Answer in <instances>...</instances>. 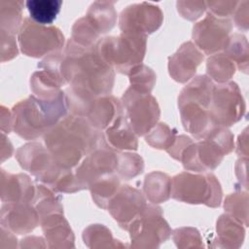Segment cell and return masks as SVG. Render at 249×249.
<instances>
[{
	"instance_id": "6da1fadb",
	"label": "cell",
	"mask_w": 249,
	"mask_h": 249,
	"mask_svg": "<svg viewBox=\"0 0 249 249\" xmlns=\"http://www.w3.org/2000/svg\"><path fill=\"white\" fill-rule=\"evenodd\" d=\"M45 146L63 168L73 169L94 150L107 145L104 133L86 118L68 114L44 134Z\"/></svg>"
},
{
	"instance_id": "7a4b0ae2",
	"label": "cell",
	"mask_w": 249,
	"mask_h": 249,
	"mask_svg": "<svg viewBox=\"0 0 249 249\" xmlns=\"http://www.w3.org/2000/svg\"><path fill=\"white\" fill-rule=\"evenodd\" d=\"M60 71L66 84L77 90L93 96L112 91L115 70L98 55L94 47H83L70 38L62 51Z\"/></svg>"
},
{
	"instance_id": "3957f363",
	"label": "cell",
	"mask_w": 249,
	"mask_h": 249,
	"mask_svg": "<svg viewBox=\"0 0 249 249\" xmlns=\"http://www.w3.org/2000/svg\"><path fill=\"white\" fill-rule=\"evenodd\" d=\"M65 91L52 99L34 94L17 103L12 109L13 130L25 140H34L50 130L68 115Z\"/></svg>"
},
{
	"instance_id": "277c9868",
	"label": "cell",
	"mask_w": 249,
	"mask_h": 249,
	"mask_svg": "<svg viewBox=\"0 0 249 249\" xmlns=\"http://www.w3.org/2000/svg\"><path fill=\"white\" fill-rule=\"evenodd\" d=\"M214 84L206 75L195 77L178 96V108L184 128L200 140L213 125L209 106Z\"/></svg>"
},
{
	"instance_id": "5b68a950",
	"label": "cell",
	"mask_w": 249,
	"mask_h": 249,
	"mask_svg": "<svg viewBox=\"0 0 249 249\" xmlns=\"http://www.w3.org/2000/svg\"><path fill=\"white\" fill-rule=\"evenodd\" d=\"M234 148L233 134L225 126H212L204 137L192 142L182 152L179 161L184 168L195 172L215 169Z\"/></svg>"
},
{
	"instance_id": "8992f818",
	"label": "cell",
	"mask_w": 249,
	"mask_h": 249,
	"mask_svg": "<svg viewBox=\"0 0 249 249\" xmlns=\"http://www.w3.org/2000/svg\"><path fill=\"white\" fill-rule=\"evenodd\" d=\"M147 36L124 33L99 39L93 46L98 55L114 70L128 75L142 64L146 53Z\"/></svg>"
},
{
	"instance_id": "52a82bcc",
	"label": "cell",
	"mask_w": 249,
	"mask_h": 249,
	"mask_svg": "<svg viewBox=\"0 0 249 249\" xmlns=\"http://www.w3.org/2000/svg\"><path fill=\"white\" fill-rule=\"evenodd\" d=\"M171 196L185 203L215 208L221 205L223 192L213 173L185 171L171 178Z\"/></svg>"
},
{
	"instance_id": "ba28073f",
	"label": "cell",
	"mask_w": 249,
	"mask_h": 249,
	"mask_svg": "<svg viewBox=\"0 0 249 249\" xmlns=\"http://www.w3.org/2000/svg\"><path fill=\"white\" fill-rule=\"evenodd\" d=\"M131 247L158 248L166 241L172 231L157 204H148L145 210L129 225Z\"/></svg>"
},
{
	"instance_id": "9c48e42d",
	"label": "cell",
	"mask_w": 249,
	"mask_h": 249,
	"mask_svg": "<svg viewBox=\"0 0 249 249\" xmlns=\"http://www.w3.org/2000/svg\"><path fill=\"white\" fill-rule=\"evenodd\" d=\"M18 39L21 53L35 58L60 52L64 46V36L57 27L39 24L30 18L23 19Z\"/></svg>"
},
{
	"instance_id": "30bf717a",
	"label": "cell",
	"mask_w": 249,
	"mask_h": 249,
	"mask_svg": "<svg viewBox=\"0 0 249 249\" xmlns=\"http://www.w3.org/2000/svg\"><path fill=\"white\" fill-rule=\"evenodd\" d=\"M121 101L127 122L137 136L146 135L158 124L160 110L157 99L151 93L129 87Z\"/></svg>"
},
{
	"instance_id": "8fae6325",
	"label": "cell",
	"mask_w": 249,
	"mask_h": 249,
	"mask_svg": "<svg viewBox=\"0 0 249 249\" xmlns=\"http://www.w3.org/2000/svg\"><path fill=\"white\" fill-rule=\"evenodd\" d=\"M246 104L238 85L234 82L214 85L209 106L213 125L231 126L241 120Z\"/></svg>"
},
{
	"instance_id": "7c38bea8",
	"label": "cell",
	"mask_w": 249,
	"mask_h": 249,
	"mask_svg": "<svg viewBox=\"0 0 249 249\" xmlns=\"http://www.w3.org/2000/svg\"><path fill=\"white\" fill-rule=\"evenodd\" d=\"M16 159L24 170L49 188H52L64 169H67L61 167L47 147L38 142H30L20 146L16 152Z\"/></svg>"
},
{
	"instance_id": "4fadbf2b",
	"label": "cell",
	"mask_w": 249,
	"mask_h": 249,
	"mask_svg": "<svg viewBox=\"0 0 249 249\" xmlns=\"http://www.w3.org/2000/svg\"><path fill=\"white\" fill-rule=\"evenodd\" d=\"M232 23L230 18H218L207 13L205 18L193 28V39L198 50L205 54H214L228 44Z\"/></svg>"
},
{
	"instance_id": "5bb4252c",
	"label": "cell",
	"mask_w": 249,
	"mask_h": 249,
	"mask_svg": "<svg viewBox=\"0 0 249 249\" xmlns=\"http://www.w3.org/2000/svg\"><path fill=\"white\" fill-rule=\"evenodd\" d=\"M163 20V14L158 5L141 2L127 6L119 17L122 32L148 36L158 30Z\"/></svg>"
},
{
	"instance_id": "9a60e30c",
	"label": "cell",
	"mask_w": 249,
	"mask_h": 249,
	"mask_svg": "<svg viewBox=\"0 0 249 249\" xmlns=\"http://www.w3.org/2000/svg\"><path fill=\"white\" fill-rule=\"evenodd\" d=\"M117 154L118 152L105 145L83 159L82 162L75 169L76 178L83 190L89 189L99 178L116 172Z\"/></svg>"
},
{
	"instance_id": "2e32d148",
	"label": "cell",
	"mask_w": 249,
	"mask_h": 249,
	"mask_svg": "<svg viewBox=\"0 0 249 249\" xmlns=\"http://www.w3.org/2000/svg\"><path fill=\"white\" fill-rule=\"evenodd\" d=\"M147 205L146 198L139 190L129 185H121L109 202L107 210L119 226L127 231L129 225L145 210Z\"/></svg>"
},
{
	"instance_id": "e0dca14e",
	"label": "cell",
	"mask_w": 249,
	"mask_h": 249,
	"mask_svg": "<svg viewBox=\"0 0 249 249\" xmlns=\"http://www.w3.org/2000/svg\"><path fill=\"white\" fill-rule=\"evenodd\" d=\"M39 224L40 217L32 203L6 202L1 207V227L14 233H28Z\"/></svg>"
},
{
	"instance_id": "ac0fdd59",
	"label": "cell",
	"mask_w": 249,
	"mask_h": 249,
	"mask_svg": "<svg viewBox=\"0 0 249 249\" xmlns=\"http://www.w3.org/2000/svg\"><path fill=\"white\" fill-rule=\"evenodd\" d=\"M203 58L204 54L193 42H185L168 57L169 75L178 83H186L195 76Z\"/></svg>"
},
{
	"instance_id": "d6986e66",
	"label": "cell",
	"mask_w": 249,
	"mask_h": 249,
	"mask_svg": "<svg viewBox=\"0 0 249 249\" xmlns=\"http://www.w3.org/2000/svg\"><path fill=\"white\" fill-rule=\"evenodd\" d=\"M124 113L122 101L111 94H107L93 98L84 118L93 127L102 131L109 127Z\"/></svg>"
},
{
	"instance_id": "ffe728a7",
	"label": "cell",
	"mask_w": 249,
	"mask_h": 249,
	"mask_svg": "<svg viewBox=\"0 0 249 249\" xmlns=\"http://www.w3.org/2000/svg\"><path fill=\"white\" fill-rule=\"evenodd\" d=\"M1 200L3 202L32 203L36 194V186L29 176L23 173L12 174L1 169Z\"/></svg>"
},
{
	"instance_id": "44dd1931",
	"label": "cell",
	"mask_w": 249,
	"mask_h": 249,
	"mask_svg": "<svg viewBox=\"0 0 249 249\" xmlns=\"http://www.w3.org/2000/svg\"><path fill=\"white\" fill-rule=\"evenodd\" d=\"M40 225L48 247L59 249L75 247L74 233L63 213H54L44 217L41 219Z\"/></svg>"
},
{
	"instance_id": "7402d4cb",
	"label": "cell",
	"mask_w": 249,
	"mask_h": 249,
	"mask_svg": "<svg viewBox=\"0 0 249 249\" xmlns=\"http://www.w3.org/2000/svg\"><path fill=\"white\" fill-rule=\"evenodd\" d=\"M104 137L107 145L116 152L135 151L138 148L137 135L130 127L124 113L104 130Z\"/></svg>"
},
{
	"instance_id": "603a6c76",
	"label": "cell",
	"mask_w": 249,
	"mask_h": 249,
	"mask_svg": "<svg viewBox=\"0 0 249 249\" xmlns=\"http://www.w3.org/2000/svg\"><path fill=\"white\" fill-rule=\"evenodd\" d=\"M218 246L223 248H239L243 243L245 230L238 220L229 214H223L216 223Z\"/></svg>"
},
{
	"instance_id": "cb8c5ba5",
	"label": "cell",
	"mask_w": 249,
	"mask_h": 249,
	"mask_svg": "<svg viewBox=\"0 0 249 249\" xmlns=\"http://www.w3.org/2000/svg\"><path fill=\"white\" fill-rule=\"evenodd\" d=\"M113 1H95L87 14L86 18L101 36L109 32L117 22V12Z\"/></svg>"
},
{
	"instance_id": "d4e9b609",
	"label": "cell",
	"mask_w": 249,
	"mask_h": 249,
	"mask_svg": "<svg viewBox=\"0 0 249 249\" xmlns=\"http://www.w3.org/2000/svg\"><path fill=\"white\" fill-rule=\"evenodd\" d=\"M143 191L151 203L164 202L171 196V178L161 171H153L146 175Z\"/></svg>"
},
{
	"instance_id": "484cf974",
	"label": "cell",
	"mask_w": 249,
	"mask_h": 249,
	"mask_svg": "<svg viewBox=\"0 0 249 249\" xmlns=\"http://www.w3.org/2000/svg\"><path fill=\"white\" fill-rule=\"evenodd\" d=\"M121 187V178L116 172L105 175L93 182L89 190L94 203L102 208L107 209V206Z\"/></svg>"
},
{
	"instance_id": "4316f807",
	"label": "cell",
	"mask_w": 249,
	"mask_h": 249,
	"mask_svg": "<svg viewBox=\"0 0 249 249\" xmlns=\"http://www.w3.org/2000/svg\"><path fill=\"white\" fill-rule=\"evenodd\" d=\"M61 6V0H28L25 2L30 18L43 25H50L54 21Z\"/></svg>"
},
{
	"instance_id": "83f0119b",
	"label": "cell",
	"mask_w": 249,
	"mask_h": 249,
	"mask_svg": "<svg viewBox=\"0 0 249 249\" xmlns=\"http://www.w3.org/2000/svg\"><path fill=\"white\" fill-rule=\"evenodd\" d=\"M32 204L35 206L39 214L40 221L48 215L63 213L61 196H57L56 192L46 185L36 186V194Z\"/></svg>"
},
{
	"instance_id": "f1b7e54d",
	"label": "cell",
	"mask_w": 249,
	"mask_h": 249,
	"mask_svg": "<svg viewBox=\"0 0 249 249\" xmlns=\"http://www.w3.org/2000/svg\"><path fill=\"white\" fill-rule=\"evenodd\" d=\"M83 240L89 248H119L125 247L120 240L113 237L111 231L100 224L89 226L83 231Z\"/></svg>"
},
{
	"instance_id": "f546056e",
	"label": "cell",
	"mask_w": 249,
	"mask_h": 249,
	"mask_svg": "<svg viewBox=\"0 0 249 249\" xmlns=\"http://www.w3.org/2000/svg\"><path fill=\"white\" fill-rule=\"evenodd\" d=\"M235 70L234 62L224 53L211 54L206 62V76L219 84L229 82L234 75Z\"/></svg>"
},
{
	"instance_id": "4dcf8cb0",
	"label": "cell",
	"mask_w": 249,
	"mask_h": 249,
	"mask_svg": "<svg viewBox=\"0 0 249 249\" xmlns=\"http://www.w3.org/2000/svg\"><path fill=\"white\" fill-rule=\"evenodd\" d=\"M25 3L21 1L0 2V24L1 30L15 35L18 33L23 19L22 7Z\"/></svg>"
},
{
	"instance_id": "1f68e13d",
	"label": "cell",
	"mask_w": 249,
	"mask_h": 249,
	"mask_svg": "<svg viewBox=\"0 0 249 249\" xmlns=\"http://www.w3.org/2000/svg\"><path fill=\"white\" fill-rule=\"evenodd\" d=\"M224 53L234 62L238 70L247 73L249 50L245 36L238 33L231 35L228 44L224 49Z\"/></svg>"
},
{
	"instance_id": "d6a6232c",
	"label": "cell",
	"mask_w": 249,
	"mask_h": 249,
	"mask_svg": "<svg viewBox=\"0 0 249 249\" xmlns=\"http://www.w3.org/2000/svg\"><path fill=\"white\" fill-rule=\"evenodd\" d=\"M118 162L116 173L123 180H129L144 170L143 159L134 153L118 152Z\"/></svg>"
},
{
	"instance_id": "836d02e7",
	"label": "cell",
	"mask_w": 249,
	"mask_h": 249,
	"mask_svg": "<svg viewBox=\"0 0 249 249\" xmlns=\"http://www.w3.org/2000/svg\"><path fill=\"white\" fill-rule=\"evenodd\" d=\"M176 136L175 129L170 128L164 123H158L146 134L145 140L151 147L166 151L172 146Z\"/></svg>"
},
{
	"instance_id": "e575fe53",
	"label": "cell",
	"mask_w": 249,
	"mask_h": 249,
	"mask_svg": "<svg viewBox=\"0 0 249 249\" xmlns=\"http://www.w3.org/2000/svg\"><path fill=\"white\" fill-rule=\"evenodd\" d=\"M224 208L227 214L232 216L245 227L248 226V194L238 192L229 195L225 198Z\"/></svg>"
},
{
	"instance_id": "d590c367",
	"label": "cell",
	"mask_w": 249,
	"mask_h": 249,
	"mask_svg": "<svg viewBox=\"0 0 249 249\" xmlns=\"http://www.w3.org/2000/svg\"><path fill=\"white\" fill-rule=\"evenodd\" d=\"M130 87L139 91L151 93L156 84V73L143 63L134 67L128 74Z\"/></svg>"
},
{
	"instance_id": "8d00e7d4",
	"label": "cell",
	"mask_w": 249,
	"mask_h": 249,
	"mask_svg": "<svg viewBox=\"0 0 249 249\" xmlns=\"http://www.w3.org/2000/svg\"><path fill=\"white\" fill-rule=\"evenodd\" d=\"M172 238L178 248H200L202 238L196 228L184 227L172 231Z\"/></svg>"
},
{
	"instance_id": "74e56055",
	"label": "cell",
	"mask_w": 249,
	"mask_h": 249,
	"mask_svg": "<svg viewBox=\"0 0 249 249\" xmlns=\"http://www.w3.org/2000/svg\"><path fill=\"white\" fill-rule=\"evenodd\" d=\"M177 11L180 16L188 20H196L207 10L204 1H178Z\"/></svg>"
},
{
	"instance_id": "f35d334b",
	"label": "cell",
	"mask_w": 249,
	"mask_h": 249,
	"mask_svg": "<svg viewBox=\"0 0 249 249\" xmlns=\"http://www.w3.org/2000/svg\"><path fill=\"white\" fill-rule=\"evenodd\" d=\"M238 1H207L206 8L212 15L222 18H229L233 15Z\"/></svg>"
},
{
	"instance_id": "ab89813d",
	"label": "cell",
	"mask_w": 249,
	"mask_h": 249,
	"mask_svg": "<svg viewBox=\"0 0 249 249\" xmlns=\"http://www.w3.org/2000/svg\"><path fill=\"white\" fill-rule=\"evenodd\" d=\"M18 53L15 35L1 30V61L13 59L18 55Z\"/></svg>"
},
{
	"instance_id": "60d3db41",
	"label": "cell",
	"mask_w": 249,
	"mask_h": 249,
	"mask_svg": "<svg viewBox=\"0 0 249 249\" xmlns=\"http://www.w3.org/2000/svg\"><path fill=\"white\" fill-rule=\"evenodd\" d=\"M249 1L238 2L233 13V20L235 26L242 31L248 30L249 24Z\"/></svg>"
},
{
	"instance_id": "b9f144b4",
	"label": "cell",
	"mask_w": 249,
	"mask_h": 249,
	"mask_svg": "<svg viewBox=\"0 0 249 249\" xmlns=\"http://www.w3.org/2000/svg\"><path fill=\"white\" fill-rule=\"evenodd\" d=\"M192 142H194L192 140L191 137L187 136V135H184V134H181V135H178L176 136L175 138V141L174 143L172 144V146L170 148H168L166 150V152L170 155L171 158L179 160L180 159V156L182 154V152L185 150V148L190 145Z\"/></svg>"
},
{
	"instance_id": "7bdbcfd3",
	"label": "cell",
	"mask_w": 249,
	"mask_h": 249,
	"mask_svg": "<svg viewBox=\"0 0 249 249\" xmlns=\"http://www.w3.org/2000/svg\"><path fill=\"white\" fill-rule=\"evenodd\" d=\"M236 153L241 158H248V132L247 128L243 130V132L238 136L237 145H236Z\"/></svg>"
},
{
	"instance_id": "ee69618b",
	"label": "cell",
	"mask_w": 249,
	"mask_h": 249,
	"mask_svg": "<svg viewBox=\"0 0 249 249\" xmlns=\"http://www.w3.org/2000/svg\"><path fill=\"white\" fill-rule=\"evenodd\" d=\"M1 130L4 133H10L11 130H13L12 112L7 110L4 106L1 107Z\"/></svg>"
}]
</instances>
